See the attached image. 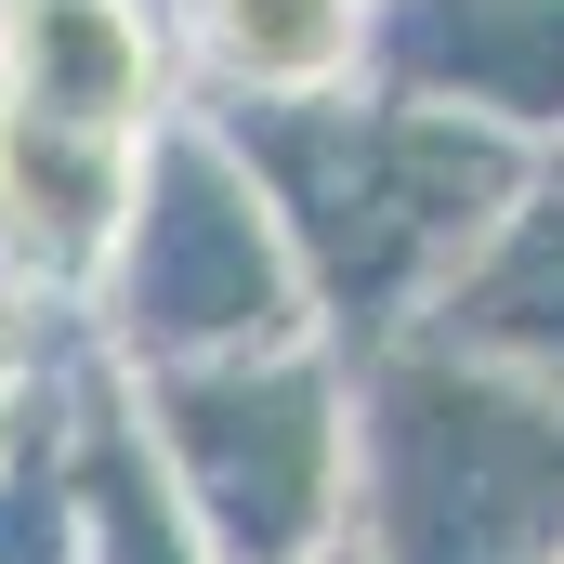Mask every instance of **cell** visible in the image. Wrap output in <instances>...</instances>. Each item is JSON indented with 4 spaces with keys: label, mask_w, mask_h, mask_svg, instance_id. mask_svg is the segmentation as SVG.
Here are the masks:
<instances>
[{
    "label": "cell",
    "mask_w": 564,
    "mask_h": 564,
    "mask_svg": "<svg viewBox=\"0 0 564 564\" xmlns=\"http://www.w3.org/2000/svg\"><path fill=\"white\" fill-rule=\"evenodd\" d=\"M79 341L106 368H210V355L328 341L263 184L237 171V144L197 106L132 144V197H119V237L79 289Z\"/></svg>",
    "instance_id": "3"
},
{
    "label": "cell",
    "mask_w": 564,
    "mask_h": 564,
    "mask_svg": "<svg viewBox=\"0 0 564 564\" xmlns=\"http://www.w3.org/2000/svg\"><path fill=\"white\" fill-rule=\"evenodd\" d=\"M421 328L512 368V381H539V394H564V158H539L512 184V210L486 224V250L446 276V302Z\"/></svg>",
    "instance_id": "9"
},
{
    "label": "cell",
    "mask_w": 564,
    "mask_h": 564,
    "mask_svg": "<svg viewBox=\"0 0 564 564\" xmlns=\"http://www.w3.org/2000/svg\"><path fill=\"white\" fill-rule=\"evenodd\" d=\"M0 93L40 119L144 144L158 119H184L171 13L158 0H0Z\"/></svg>",
    "instance_id": "6"
},
{
    "label": "cell",
    "mask_w": 564,
    "mask_h": 564,
    "mask_svg": "<svg viewBox=\"0 0 564 564\" xmlns=\"http://www.w3.org/2000/svg\"><path fill=\"white\" fill-rule=\"evenodd\" d=\"M53 473H66L79 564H210L197 525H184V499H171V473H158V446H144V421H132V381L93 341H79V368L53 394Z\"/></svg>",
    "instance_id": "8"
},
{
    "label": "cell",
    "mask_w": 564,
    "mask_h": 564,
    "mask_svg": "<svg viewBox=\"0 0 564 564\" xmlns=\"http://www.w3.org/2000/svg\"><path fill=\"white\" fill-rule=\"evenodd\" d=\"M119 381H132V421L210 564H302L341 539V499H355L341 341L210 355V368H119Z\"/></svg>",
    "instance_id": "4"
},
{
    "label": "cell",
    "mask_w": 564,
    "mask_h": 564,
    "mask_svg": "<svg viewBox=\"0 0 564 564\" xmlns=\"http://www.w3.org/2000/svg\"><path fill=\"white\" fill-rule=\"evenodd\" d=\"M184 106H276V93H341L368 66V0H158Z\"/></svg>",
    "instance_id": "10"
},
{
    "label": "cell",
    "mask_w": 564,
    "mask_h": 564,
    "mask_svg": "<svg viewBox=\"0 0 564 564\" xmlns=\"http://www.w3.org/2000/svg\"><path fill=\"white\" fill-rule=\"evenodd\" d=\"M119 197H132V144L79 132V119H40L0 93V289L79 315V289L119 237Z\"/></svg>",
    "instance_id": "7"
},
{
    "label": "cell",
    "mask_w": 564,
    "mask_h": 564,
    "mask_svg": "<svg viewBox=\"0 0 564 564\" xmlns=\"http://www.w3.org/2000/svg\"><path fill=\"white\" fill-rule=\"evenodd\" d=\"M355 394V564H552L564 552V394L459 355V341H368L341 355Z\"/></svg>",
    "instance_id": "2"
},
{
    "label": "cell",
    "mask_w": 564,
    "mask_h": 564,
    "mask_svg": "<svg viewBox=\"0 0 564 564\" xmlns=\"http://www.w3.org/2000/svg\"><path fill=\"white\" fill-rule=\"evenodd\" d=\"M302 564H355V539H328V552H302Z\"/></svg>",
    "instance_id": "13"
},
{
    "label": "cell",
    "mask_w": 564,
    "mask_h": 564,
    "mask_svg": "<svg viewBox=\"0 0 564 564\" xmlns=\"http://www.w3.org/2000/svg\"><path fill=\"white\" fill-rule=\"evenodd\" d=\"M0 564H79V539H66V473H53V433L0 459Z\"/></svg>",
    "instance_id": "12"
},
{
    "label": "cell",
    "mask_w": 564,
    "mask_h": 564,
    "mask_svg": "<svg viewBox=\"0 0 564 564\" xmlns=\"http://www.w3.org/2000/svg\"><path fill=\"white\" fill-rule=\"evenodd\" d=\"M66 368H79V315H53V302L0 289V459L53 433V394H66Z\"/></svg>",
    "instance_id": "11"
},
{
    "label": "cell",
    "mask_w": 564,
    "mask_h": 564,
    "mask_svg": "<svg viewBox=\"0 0 564 564\" xmlns=\"http://www.w3.org/2000/svg\"><path fill=\"white\" fill-rule=\"evenodd\" d=\"M210 132L237 144V171L263 184L289 263H302V302L341 355L368 341H408L446 276L486 250V224L512 210V184L539 158L459 132L381 79H341V93H276V106H197Z\"/></svg>",
    "instance_id": "1"
},
{
    "label": "cell",
    "mask_w": 564,
    "mask_h": 564,
    "mask_svg": "<svg viewBox=\"0 0 564 564\" xmlns=\"http://www.w3.org/2000/svg\"><path fill=\"white\" fill-rule=\"evenodd\" d=\"M459 132L564 158V0H368V66Z\"/></svg>",
    "instance_id": "5"
},
{
    "label": "cell",
    "mask_w": 564,
    "mask_h": 564,
    "mask_svg": "<svg viewBox=\"0 0 564 564\" xmlns=\"http://www.w3.org/2000/svg\"><path fill=\"white\" fill-rule=\"evenodd\" d=\"M552 564H564V552H552Z\"/></svg>",
    "instance_id": "14"
}]
</instances>
